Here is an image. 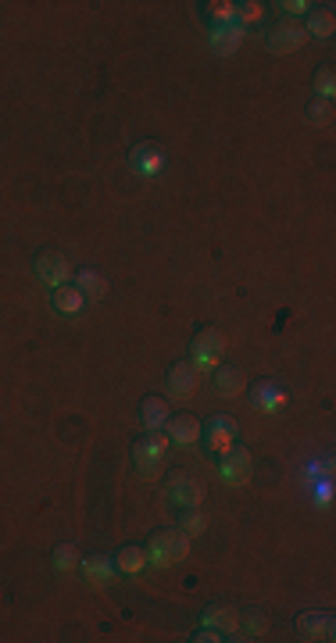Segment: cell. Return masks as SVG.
I'll return each instance as SVG.
<instances>
[{
  "mask_svg": "<svg viewBox=\"0 0 336 643\" xmlns=\"http://www.w3.org/2000/svg\"><path fill=\"white\" fill-rule=\"evenodd\" d=\"M240 632H247V636H265V632H269V615H265L262 608H247V611L240 615Z\"/></svg>",
  "mask_w": 336,
  "mask_h": 643,
  "instance_id": "obj_23",
  "label": "cell"
},
{
  "mask_svg": "<svg viewBox=\"0 0 336 643\" xmlns=\"http://www.w3.org/2000/svg\"><path fill=\"white\" fill-rule=\"evenodd\" d=\"M207 8V19H211V26H226V22H237V4L233 0H211V4H204Z\"/></svg>",
  "mask_w": 336,
  "mask_h": 643,
  "instance_id": "obj_26",
  "label": "cell"
},
{
  "mask_svg": "<svg viewBox=\"0 0 336 643\" xmlns=\"http://www.w3.org/2000/svg\"><path fill=\"white\" fill-rule=\"evenodd\" d=\"M200 436H204L207 451L222 454V451H230V447L237 443V436H240V422H237V419H230V415H215V419H207V422L200 426Z\"/></svg>",
  "mask_w": 336,
  "mask_h": 643,
  "instance_id": "obj_6",
  "label": "cell"
},
{
  "mask_svg": "<svg viewBox=\"0 0 336 643\" xmlns=\"http://www.w3.org/2000/svg\"><path fill=\"white\" fill-rule=\"evenodd\" d=\"M165 436H168V443H176V447H190V443H197L200 440V419L197 415H168V422H165Z\"/></svg>",
  "mask_w": 336,
  "mask_h": 643,
  "instance_id": "obj_11",
  "label": "cell"
},
{
  "mask_svg": "<svg viewBox=\"0 0 336 643\" xmlns=\"http://www.w3.org/2000/svg\"><path fill=\"white\" fill-rule=\"evenodd\" d=\"M75 565H79L75 547H72V544H61V547L54 551V569H58V572H72Z\"/></svg>",
  "mask_w": 336,
  "mask_h": 643,
  "instance_id": "obj_28",
  "label": "cell"
},
{
  "mask_svg": "<svg viewBox=\"0 0 336 643\" xmlns=\"http://www.w3.org/2000/svg\"><path fill=\"white\" fill-rule=\"evenodd\" d=\"M33 265H36V276L54 290V286H65L68 279H72V265H68V257L61 254V250H54V247H47V250H40L36 257H33Z\"/></svg>",
  "mask_w": 336,
  "mask_h": 643,
  "instance_id": "obj_5",
  "label": "cell"
},
{
  "mask_svg": "<svg viewBox=\"0 0 336 643\" xmlns=\"http://www.w3.org/2000/svg\"><path fill=\"white\" fill-rule=\"evenodd\" d=\"M244 43V26L240 22H226V26H211V47L215 54H237Z\"/></svg>",
  "mask_w": 336,
  "mask_h": 643,
  "instance_id": "obj_15",
  "label": "cell"
},
{
  "mask_svg": "<svg viewBox=\"0 0 336 643\" xmlns=\"http://www.w3.org/2000/svg\"><path fill=\"white\" fill-rule=\"evenodd\" d=\"M215 390H218L222 397H237V394L247 390V379H244V372L233 368V365H218V368H215Z\"/></svg>",
  "mask_w": 336,
  "mask_h": 643,
  "instance_id": "obj_18",
  "label": "cell"
},
{
  "mask_svg": "<svg viewBox=\"0 0 336 643\" xmlns=\"http://www.w3.org/2000/svg\"><path fill=\"white\" fill-rule=\"evenodd\" d=\"M311 90H315V97H322V100H332V93H336V72H332V65H322V68L315 72V79H311Z\"/></svg>",
  "mask_w": 336,
  "mask_h": 643,
  "instance_id": "obj_24",
  "label": "cell"
},
{
  "mask_svg": "<svg viewBox=\"0 0 336 643\" xmlns=\"http://www.w3.org/2000/svg\"><path fill=\"white\" fill-rule=\"evenodd\" d=\"M265 15V8L258 0H247V4H237V22H258Z\"/></svg>",
  "mask_w": 336,
  "mask_h": 643,
  "instance_id": "obj_29",
  "label": "cell"
},
{
  "mask_svg": "<svg viewBox=\"0 0 336 643\" xmlns=\"http://www.w3.org/2000/svg\"><path fill=\"white\" fill-rule=\"evenodd\" d=\"M190 554V537L183 529H158L151 540H147V561L151 565H179L183 558Z\"/></svg>",
  "mask_w": 336,
  "mask_h": 643,
  "instance_id": "obj_1",
  "label": "cell"
},
{
  "mask_svg": "<svg viewBox=\"0 0 336 643\" xmlns=\"http://www.w3.org/2000/svg\"><path fill=\"white\" fill-rule=\"evenodd\" d=\"M179 529L186 537H200L207 529V514L200 507H183V519H179Z\"/></svg>",
  "mask_w": 336,
  "mask_h": 643,
  "instance_id": "obj_25",
  "label": "cell"
},
{
  "mask_svg": "<svg viewBox=\"0 0 336 643\" xmlns=\"http://www.w3.org/2000/svg\"><path fill=\"white\" fill-rule=\"evenodd\" d=\"M168 500L176 507H200L204 500V482L193 472H172L168 479Z\"/></svg>",
  "mask_w": 336,
  "mask_h": 643,
  "instance_id": "obj_9",
  "label": "cell"
},
{
  "mask_svg": "<svg viewBox=\"0 0 336 643\" xmlns=\"http://www.w3.org/2000/svg\"><path fill=\"white\" fill-rule=\"evenodd\" d=\"M332 625H336L332 611H304V615H297V636L301 639H322V643H329L332 639Z\"/></svg>",
  "mask_w": 336,
  "mask_h": 643,
  "instance_id": "obj_10",
  "label": "cell"
},
{
  "mask_svg": "<svg viewBox=\"0 0 336 643\" xmlns=\"http://www.w3.org/2000/svg\"><path fill=\"white\" fill-rule=\"evenodd\" d=\"M75 290H79L82 297H90V301H104V294H107V279H104L97 269H82V272L75 276Z\"/></svg>",
  "mask_w": 336,
  "mask_h": 643,
  "instance_id": "obj_21",
  "label": "cell"
},
{
  "mask_svg": "<svg viewBox=\"0 0 336 643\" xmlns=\"http://www.w3.org/2000/svg\"><path fill=\"white\" fill-rule=\"evenodd\" d=\"M332 100H322V97H311L308 100V118L315 122V125H329L332 122Z\"/></svg>",
  "mask_w": 336,
  "mask_h": 643,
  "instance_id": "obj_27",
  "label": "cell"
},
{
  "mask_svg": "<svg viewBox=\"0 0 336 643\" xmlns=\"http://www.w3.org/2000/svg\"><path fill=\"white\" fill-rule=\"evenodd\" d=\"M82 304H86V297L75 286H68V283L65 286H54V294H51V308L61 311V315H75Z\"/></svg>",
  "mask_w": 336,
  "mask_h": 643,
  "instance_id": "obj_22",
  "label": "cell"
},
{
  "mask_svg": "<svg viewBox=\"0 0 336 643\" xmlns=\"http://www.w3.org/2000/svg\"><path fill=\"white\" fill-rule=\"evenodd\" d=\"M265 40H269V51H272V54H293V51H301V47L308 43V33H304L301 22L283 19V22H276V26L269 29Z\"/></svg>",
  "mask_w": 336,
  "mask_h": 643,
  "instance_id": "obj_8",
  "label": "cell"
},
{
  "mask_svg": "<svg viewBox=\"0 0 336 643\" xmlns=\"http://www.w3.org/2000/svg\"><path fill=\"white\" fill-rule=\"evenodd\" d=\"M279 8H283L286 15H308V12L315 8V4H308V0H283Z\"/></svg>",
  "mask_w": 336,
  "mask_h": 643,
  "instance_id": "obj_30",
  "label": "cell"
},
{
  "mask_svg": "<svg viewBox=\"0 0 336 643\" xmlns=\"http://www.w3.org/2000/svg\"><path fill=\"white\" fill-rule=\"evenodd\" d=\"M79 572H82V579L90 583V586H107L111 579H115V561H111L107 554H90L82 565H79Z\"/></svg>",
  "mask_w": 336,
  "mask_h": 643,
  "instance_id": "obj_16",
  "label": "cell"
},
{
  "mask_svg": "<svg viewBox=\"0 0 336 643\" xmlns=\"http://www.w3.org/2000/svg\"><path fill=\"white\" fill-rule=\"evenodd\" d=\"M147 565H151V561H147V547H140V544H126V547L115 554V569H119L122 576H140Z\"/></svg>",
  "mask_w": 336,
  "mask_h": 643,
  "instance_id": "obj_19",
  "label": "cell"
},
{
  "mask_svg": "<svg viewBox=\"0 0 336 643\" xmlns=\"http://www.w3.org/2000/svg\"><path fill=\"white\" fill-rule=\"evenodd\" d=\"M168 401L165 397H158V394H151V397H144L140 401V426L147 429V433H154V429H161L165 422H168Z\"/></svg>",
  "mask_w": 336,
  "mask_h": 643,
  "instance_id": "obj_17",
  "label": "cell"
},
{
  "mask_svg": "<svg viewBox=\"0 0 336 643\" xmlns=\"http://www.w3.org/2000/svg\"><path fill=\"white\" fill-rule=\"evenodd\" d=\"M251 472H254V458H251V451H247V447L233 443L230 451H222V461H218V475L226 479L230 486H244V482L251 479Z\"/></svg>",
  "mask_w": 336,
  "mask_h": 643,
  "instance_id": "obj_4",
  "label": "cell"
},
{
  "mask_svg": "<svg viewBox=\"0 0 336 643\" xmlns=\"http://www.w3.org/2000/svg\"><path fill=\"white\" fill-rule=\"evenodd\" d=\"M165 386H168L172 401H190L200 390V372L190 361H172V368L165 375Z\"/></svg>",
  "mask_w": 336,
  "mask_h": 643,
  "instance_id": "obj_7",
  "label": "cell"
},
{
  "mask_svg": "<svg viewBox=\"0 0 336 643\" xmlns=\"http://www.w3.org/2000/svg\"><path fill=\"white\" fill-rule=\"evenodd\" d=\"M129 165H133V172H140V176H154V172H161V165H165V151H161V144H151V140L133 144V151H129Z\"/></svg>",
  "mask_w": 336,
  "mask_h": 643,
  "instance_id": "obj_12",
  "label": "cell"
},
{
  "mask_svg": "<svg viewBox=\"0 0 336 643\" xmlns=\"http://www.w3.org/2000/svg\"><path fill=\"white\" fill-rule=\"evenodd\" d=\"M251 404L258 408V412H265V415H272V412H279L283 404H286V390L276 382V379H262L254 390H251Z\"/></svg>",
  "mask_w": 336,
  "mask_h": 643,
  "instance_id": "obj_13",
  "label": "cell"
},
{
  "mask_svg": "<svg viewBox=\"0 0 336 643\" xmlns=\"http://www.w3.org/2000/svg\"><path fill=\"white\" fill-rule=\"evenodd\" d=\"M204 625H211V629H218L222 636H230V632H240V611L233 608V604H207L204 608Z\"/></svg>",
  "mask_w": 336,
  "mask_h": 643,
  "instance_id": "obj_14",
  "label": "cell"
},
{
  "mask_svg": "<svg viewBox=\"0 0 336 643\" xmlns=\"http://www.w3.org/2000/svg\"><path fill=\"white\" fill-rule=\"evenodd\" d=\"M168 436H161L158 429L154 433H147V436H140L137 443H133V465H137V472L144 475V479H158L161 475V465H165V454H168Z\"/></svg>",
  "mask_w": 336,
  "mask_h": 643,
  "instance_id": "obj_2",
  "label": "cell"
},
{
  "mask_svg": "<svg viewBox=\"0 0 336 643\" xmlns=\"http://www.w3.org/2000/svg\"><path fill=\"white\" fill-rule=\"evenodd\" d=\"M222 354H226V336L218 329H200L193 340H190V365L197 372H211L222 365Z\"/></svg>",
  "mask_w": 336,
  "mask_h": 643,
  "instance_id": "obj_3",
  "label": "cell"
},
{
  "mask_svg": "<svg viewBox=\"0 0 336 643\" xmlns=\"http://www.w3.org/2000/svg\"><path fill=\"white\" fill-rule=\"evenodd\" d=\"M332 29H336V15H332L329 8H311V12H308V26H304V33H308V36H315V40H329V36H332Z\"/></svg>",
  "mask_w": 336,
  "mask_h": 643,
  "instance_id": "obj_20",
  "label": "cell"
}]
</instances>
